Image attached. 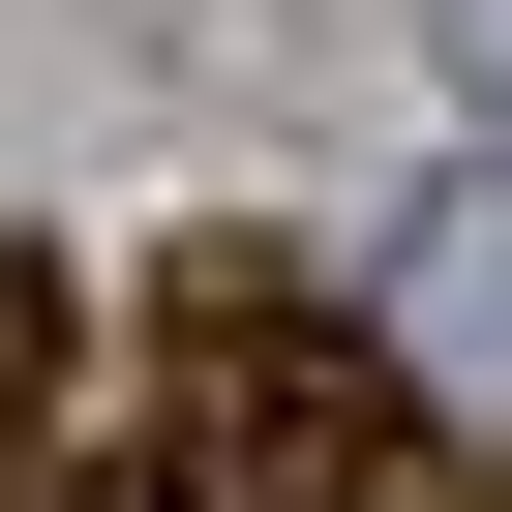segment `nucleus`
<instances>
[{"instance_id": "nucleus-1", "label": "nucleus", "mask_w": 512, "mask_h": 512, "mask_svg": "<svg viewBox=\"0 0 512 512\" xmlns=\"http://www.w3.org/2000/svg\"><path fill=\"white\" fill-rule=\"evenodd\" d=\"M181 512H452L422 452V362L302 272V241H181L151 272V422H121Z\"/></svg>"}, {"instance_id": "nucleus-3", "label": "nucleus", "mask_w": 512, "mask_h": 512, "mask_svg": "<svg viewBox=\"0 0 512 512\" xmlns=\"http://www.w3.org/2000/svg\"><path fill=\"white\" fill-rule=\"evenodd\" d=\"M31 512H181V482H151V452H61V482H31Z\"/></svg>"}, {"instance_id": "nucleus-2", "label": "nucleus", "mask_w": 512, "mask_h": 512, "mask_svg": "<svg viewBox=\"0 0 512 512\" xmlns=\"http://www.w3.org/2000/svg\"><path fill=\"white\" fill-rule=\"evenodd\" d=\"M392 332H422V362H512V151H482V181H422V241H392Z\"/></svg>"}]
</instances>
